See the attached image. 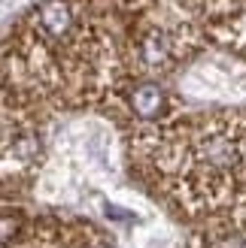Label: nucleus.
Wrapping results in <instances>:
<instances>
[{"label": "nucleus", "mask_w": 246, "mask_h": 248, "mask_svg": "<svg viewBox=\"0 0 246 248\" xmlns=\"http://www.w3.org/2000/svg\"><path fill=\"white\" fill-rule=\"evenodd\" d=\"M164 106H167V97L152 82H143V85H137V88L131 91V109L140 118H158L164 112Z\"/></svg>", "instance_id": "f257e3e1"}]
</instances>
